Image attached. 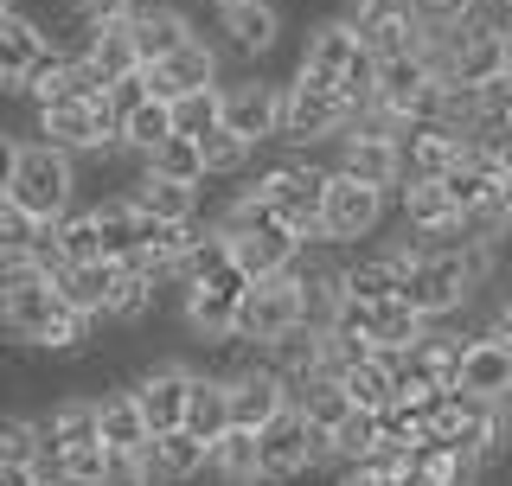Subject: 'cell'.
Wrapping results in <instances>:
<instances>
[{"label": "cell", "mask_w": 512, "mask_h": 486, "mask_svg": "<svg viewBox=\"0 0 512 486\" xmlns=\"http://www.w3.org/2000/svg\"><path fill=\"white\" fill-rule=\"evenodd\" d=\"M0 199H20L32 218L58 224L77 205V154L39 141L32 128H13L7 135V186H0Z\"/></svg>", "instance_id": "1"}, {"label": "cell", "mask_w": 512, "mask_h": 486, "mask_svg": "<svg viewBox=\"0 0 512 486\" xmlns=\"http://www.w3.org/2000/svg\"><path fill=\"white\" fill-rule=\"evenodd\" d=\"M480 288H487V275H480L468 243H461V250H423L410 263V275H404V301L416 307V314H429V320L468 314V307L480 301Z\"/></svg>", "instance_id": "2"}, {"label": "cell", "mask_w": 512, "mask_h": 486, "mask_svg": "<svg viewBox=\"0 0 512 486\" xmlns=\"http://www.w3.org/2000/svg\"><path fill=\"white\" fill-rule=\"evenodd\" d=\"M352 122H359V109L340 96V84H327V77H308L295 71L288 77V109H282V141L295 154H314L320 141H346Z\"/></svg>", "instance_id": "3"}, {"label": "cell", "mask_w": 512, "mask_h": 486, "mask_svg": "<svg viewBox=\"0 0 512 486\" xmlns=\"http://www.w3.org/2000/svg\"><path fill=\"white\" fill-rule=\"evenodd\" d=\"M327 180H333V167H320L314 154H288L276 160V167H263L256 173V186L269 192V205L295 224L308 243H320V218H327Z\"/></svg>", "instance_id": "4"}, {"label": "cell", "mask_w": 512, "mask_h": 486, "mask_svg": "<svg viewBox=\"0 0 512 486\" xmlns=\"http://www.w3.org/2000/svg\"><path fill=\"white\" fill-rule=\"evenodd\" d=\"M397 212V199L384 186H365L359 173L333 167L327 180V218H320V243H340V250H365V237H378V224Z\"/></svg>", "instance_id": "5"}, {"label": "cell", "mask_w": 512, "mask_h": 486, "mask_svg": "<svg viewBox=\"0 0 512 486\" xmlns=\"http://www.w3.org/2000/svg\"><path fill=\"white\" fill-rule=\"evenodd\" d=\"M256 435H263V480H276V486L314 474V467H327V435L308 423V410H301V403H288L276 423L256 429Z\"/></svg>", "instance_id": "6"}, {"label": "cell", "mask_w": 512, "mask_h": 486, "mask_svg": "<svg viewBox=\"0 0 512 486\" xmlns=\"http://www.w3.org/2000/svg\"><path fill=\"white\" fill-rule=\"evenodd\" d=\"M282 109H288V84L263 77L256 64H250V77L224 84V122H231L237 135H250L256 148H263V141H282Z\"/></svg>", "instance_id": "7"}, {"label": "cell", "mask_w": 512, "mask_h": 486, "mask_svg": "<svg viewBox=\"0 0 512 486\" xmlns=\"http://www.w3.org/2000/svg\"><path fill=\"white\" fill-rule=\"evenodd\" d=\"M288 327H301V269L256 282L244 295V307H237V339H250V346H269Z\"/></svg>", "instance_id": "8"}, {"label": "cell", "mask_w": 512, "mask_h": 486, "mask_svg": "<svg viewBox=\"0 0 512 486\" xmlns=\"http://www.w3.org/2000/svg\"><path fill=\"white\" fill-rule=\"evenodd\" d=\"M282 32H288L282 0H237V7H218V45L244 64H263L282 45Z\"/></svg>", "instance_id": "9"}, {"label": "cell", "mask_w": 512, "mask_h": 486, "mask_svg": "<svg viewBox=\"0 0 512 486\" xmlns=\"http://www.w3.org/2000/svg\"><path fill=\"white\" fill-rule=\"evenodd\" d=\"M192 371H199V365H186V359H148V365H135V378H128V384H135V397H141V410H148L154 435L186 423Z\"/></svg>", "instance_id": "10"}, {"label": "cell", "mask_w": 512, "mask_h": 486, "mask_svg": "<svg viewBox=\"0 0 512 486\" xmlns=\"http://www.w3.org/2000/svg\"><path fill=\"white\" fill-rule=\"evenodd\" d=\"M333 167H346V173H359L365 186H384L397 199V186L410 180V167H404V135H391V128H352V135L340 141V160Z\"/></svg>", "instance_id": "11"}, {"label": "cell", "mask_w": 512, "mask_h": 486, "mask_svg": "<svg viewBox=\"0 0 512 486\" xmlns=\"http://www.w3.org/2000/svg\"><path fill=\"white\" fill-rule=\"evenodd\" d=\"M365 52V39H359V26L346 20V13H320V20L308 26V39H301V58H295V71H308V77H327V84H340V77L359 64Z\"/></svg>", "instance_id": "12"}, {"label": "cell", "mask_w": 512, "mask_h": 486, "mask_svg": "<svg viewBox=\"0 0 512 486\" xmlns=\"http://www.w3.org/2000/svg\"><path fill=\"white\" fill-rule=\"evenodd\" d=\"M231 250H237V263H244L256 282H269V275L301 269V256H308V237H301L288 218H269V224H256V231L231 237Z\"/></svg>", "instance_id": "13"}, {"label": "cell", "mask_w": 512, "mask_h": 486, "mask_svg": "<svg viewBox=\"0 0 512 486\" xmlns=\"http://www.w3.org/2000/svg\"><path fill=\"white\" fill-rule=\"evenodd\" d=\"M52 26L39 20V13H26V7H7L0 13V90H20V77L32 71V64H39L45 52H52Z\"/></svg>", "instance_id": "14"}, {"label": "cell", "mask_w": 512, "mask_h": 486, "mask_svg": "<svg viewBox=\"0 0 512 486\" xmlns=\"http://www.w3.org/2000/svg\"><path fill=\"white\" fill-rule=\"evenodd\" d=\"M224 45H212L205 39V32H192V39L180 45V52H173L167 64H154V90L160 96H173V103H180L186 90H205V84H224Z\"/></svg>", "instance_id": "15"}, {"label": "cell", "mask_w": 512, "mask_h": 486, "mask_svg": "<svg viewBox=\"0 0 512 486\" xmlns=\"http://www.w3.org/2000/svg\"><path fill=\"white\" fill-rule=\"evenodd\" d=\"M128 26H135V45H141V64H167L180 45L192 39V13L180 0H141L135 13H128Z\"/></svg>", "instance_id": "16"}, {"label": "cell", "mask_w": 512, "mask_h": 486, "mask_svg": "<svg viewBox=\"0 0 512 486\" xmlns=\"http://www.w3.org/2000/svg\"><path fill=\"white\" fill-rule=\"evenodd\" d=\"M461 154H468V135H461V128L404 122V167H410V180H448Z\"/></svg>", "instance_id": "17"}, {"label": "cell", "mask_w": 512, "mask_h": 486, "mask_svg": "<svg viewBox=\"0 0 512 486\" xmlns=\"http://www.w3.org/2000/svg\"><path fill=\"white\" fill-rule=\"evenodd\" d=\"M263 359L282 371L288 384H308V378H320V371H333V333L327 327H308V320H301V327H288L282 339H269L263 346Z\"/></svg>", "instance_id": "18"}, {"label": "cell", "mask_w": 512, "mask_h": 486, "mask_svg": "<svg viewBox=\"0 0 512 486\" xmlns=\"http://www.w3.org/2000/svg\"><path fill=\"white\" fill-rule=\"evenodd\" d=\"M148 461H154V474L160 486H192V480H205L212 474V442H205L199 429H160L154 442H148Z\"/></svg>", "instance_id": "19"}, {"label": "cell", "mask_w": 512, "mask_h": 486, "mask_svg": "<svg viewBox=\"0 0 512 486\" xmlns=\"http://www.w3.org/2000/svg\"><path fill=\"white\" fill-rule=\"evenodd\" d=\"M90 442H103V403L84 397V391L58 397L45 410V455H71V448H90Z\"/></svg>", "instance_id": "20"}, {"label": "cell", "mask_w": 512, "mask_h": 486, "mask_svg": "<svg viewBox=\"0 0 512 486\" xmlns=\"http://www.w3.org/2000/svg\"><path fill=\"white\" fill-rule=\"evenodd\" d=\"M455 384H468V391H480V397H506L512 403V339L480 327L474 346H468V359H461V378Z\"/></svg>", "instance_id": "21"}, {"label": "cell", "mask_w": 512, "mask_h": 486, "mask_svg": "<svg viewBox=\"0 0 512 486\" xmlns=\"http://www.w3.org/2000/svg\"><path fill=\"white\" fill-rule=\"evenodd\" d=\"M154 314H160V275L148 263H122V282H116V295H109V320H103V327L135 333V327H148Z\"/></svg>", "instance_id": "22"}, {"label": "cell", "mask_w": 512, "mask_h": 486, "mask_svg": "<svg viewBox=\"0 0 512 486\" xmlns=\"http://www.w3.org/2000/svg\"><path fill=\"white\" fill-rule=\"evenodd\" d=\"M96 224H103V250L116 256V263H135V256H141L148 212H141L135 186H128V192H109V199H96Z\"/></svg>", "instance_id": "23"}, {"label": "cell", "mask_w": 512, "mask_h": 486, "mask_svg": "<svg viewBox=\"0 0 512 486\" xmlns=\"http://www.w3.org/2000/svg\"><path fill=\"white\" fill-rule=\"evenodd\" d=\"M103 442L109 448H122V455H135V448H148L154 442V423H148V410H141V397H135V384H109L103 397Z\"/></svg>", "instance_id": "24"}, {"label": "cell", "mask_w": 512, "mask_h": 486, "mask_svg": "<svg viewBox=\"0 0 512 486\" xmlns=\"http://www.w3.org/2000/svg\"><path fill=\"white\" fill-rule=\"evenodd\" d=\"M116 282H122V263H116V256H96V263H71L58 275V295L71 307H84V314H96V320H109V295H116Z\"/></svg>", "instance_id": "25"}, {"label": "cell", "mask_w": 512, "mask_h": 486, "mask_svg": "<svg viewBox=\"0 0 512 486\" xmlns=\"http://www.w3.org/2000/svg\"><path fill=\"white\" fill-rule=\"evenodd\" d=\"M135 199H141V212H148V218L180 224V218H199L205 186H186V180H167V173L141 167V173H135Z\"/></svg>", "instance_id": "26"}, {"label": "cell", "mask_w": 512, "mask_h": 486, "mask_svg": "<svg viewBox=\"0 0 512 486\" xmlns=\"http://www.w3.org/2000/svg\"><path fill=\"white\" fill-rule=\"evenodd\" d=\"M231 378L224 371H192V403H186V429H199L205 442H218L231 429Z\"/></svg>", "instance_id": "27"}, {"label": "cell", "mask_w": 512, "mask_h": 486, "mask_svg": "<svg viewBox=\"0 0 512 486\" xmlns=\"http://www.w3.org/2000/svg\"><path fill=\"white\" fill-rule=\"evenodd\" d=\"M212 474L224 486H250V480H263V435L244 429V423H231L212 442Z\"/></svg>", "instance_id": "28"}, {"label": "cell", "mask_w": 512, "mask_h": 486, "mask_svg": "<svg viewBox=\"0 0 512 486\" xmlns=\"http://www.w3.org/2000/svg\"><path fill=\"white\" fill-rule=\"evenodd\" d=\"M167 135H180V116H173V96H148V103H141L135 116L122 122V154L148 167V154H154Z\"/></svg>", "instance_id": "29"}, {"label": "cell", "mask_w": 512, "mask_h": 486, "mask_svg": "<svg viewBox=\"0 0 512 486\" xmlns=\"http://www.w3.org/2000/svg\"><path fill=\"white\" fill-rule=\"evenodd\" d=\"M346 378V391H352V403L359 410H391L397 397H404V384H397V371H391V359H365V365H352V371H340Z\"/></svg>", "instance_id": "30"}, {"label": "cell", "mask_w": 512, "mask_h": 486, "mask_svg": "<svg viewBox=\"0 0 512 486\" xmlns=\"http://www.w3.org/2000/svg\"><path fill=\"white\" fill-rule=\"evenodd\" d=\"M148 167L167 173V180H186V186H205V180H212V167H205V141H199V135H167V141L148 154Z\"/></svg>", "instance_id": "31"}, {"label": "cell", "mask_w": 512, "mask_h": 486, "mask_svg": "<svg viewBox=\"0 0 512 486\" xmlns=\"http://www.w3.org/2000/svg\"><path fill=\"white\" fill-rule=\"evenodd\" d=\"M372 448H384V435H378V410H352L340 429L327 435V467H352V461H365Z\"/></svg>", "instance_id": "32"}, {"label": "cell", "mask_w": 512, "mask_h": 486, "mask_svg": "<svg viewBox=\"0 0 512 486\" xmlns=\"http://www.w3.org/2000/svg\"><path fill=\"white\" fill-rule=\"evenodd\" d=\"M199 141H205V167H212V180H244V173H250L256 141H250V135H237L231 122H218L212 135H199Z\"/></svg>", "instance_id": "33"}, {"label": "cell", "mask_w": 512, "mask_h": 486, "mask_svg": "<svg viewBox=\"0 0 512 486\" xmlns=\"http://www.w3.org/2000/svg\"><path fill=\"white\" fill-rule=\"evenodd\" d=\"M52 231H58L64 250H71V263H96V256H109L103 250V224H96V205H71Z\"/></svg>", "instance_id": "34"}, {"label": "cell", "mask_w": 512, "mask_h": 486, "mask_svg": "<svg viewBox=\"0 0 512 486\" xmlns=\"http://www.w3.org/2000/svg\"><path fill=\"white\" fill-rule=\"evenodd\" d=\"M0 461H45V416L13 410L0 429Z\"/></svg>", "instance_id": "35"}, {"label": "cell", "mask_w": 512, "mask_h": 486, "mask_svg": "<svg viewBox=\"0 0 512 486\" xmlns=\"http://www.w3.org/2000/svg\"><path fill=\"white\" fill-rule=\"evenodd\" d=\"M173 116H180V135H212V128L224 122V84L186 90L180 103H173Z\"/></svg>", "instance_id": "36"}, {"label": "cell", "mask_w": 512, "mask_h": 486, "mask_svg": "<svg viewBox=\"0 0 512 486\" xmlns=\"http://www.w3.org/2000/svg\"><path fill=\"white\" fill-rule=\"evenodd\" d=\"M148 96H160V90H154V64H141V71H128V77H116V84H109L103 103L116 109V122H128L141 103H148Z\"/></svg>", "instance_id": "37"}, {"label": "cell", "mask_w": 512, "mask_h": 486, "mask_svg": "<svg viewBox=\"0 0 512 486\" xmlns=\"http://www.w3.org/2000/svg\"><path fill=\"white\" fill-rule=\"evenodd\" d=\"M39 231H45V218H32L20 199H0V250H32Z\"/></svg>", "instance_id": "38"}, {"label": "cell", "mask_w": 512, "mask_h": 486, "mask_svg": "<svg viewBox=\"0 0 512 486\" xmlns=\"http://www.w3.org/2000/svg\"><path fill=\"white\" fill-rule=\"evenodd\" d=\"M103 486H160L148 448H135V455H122V448H109V467H103Z\"/></svg>", "instance_id": "39"}, {"label": "cell", "mask_w": 512, "mask_h": 486, "mask_svg": "<svg viewBox=\"0 0 512 486\" xmlns=\"http://www.w3.org/2000/svg\"><path fill=\"white\" fill-rule=\"evenodd\" d=\"M493 0H416V13H423L429 32H448V26H468L474 13H487Z\"/></svg>", "instance_id": "40"}, {"label": "cell", "mask_w": 512, "mask_h": 486, "mask_svg": "<svg viewBox=\"0 0 512 486\" xmlns=\"http://www.w3.org/2000/svg\"><path fill=\"white\" fill-rule=\"evenodd\" d=\"M141 0H71V13H84L90 26H116V20H128Z\"/></svg>", "instance_id": "41"}, {"label": "cell", "mask_w": 512, "mask_h": 486, "mask_svg": "<svg viewBox=\"0 0 512 486\" xmlns=\"http://www.w3.org/2000/svg\"><path fill=\"white\" fill-rule=\"evenodd\" d=\"M0 486H45L39 461H0Z\"/></svg>", "instance_id": "42"}, {"label": "cell", "mask_w": 512, "mask_h": 486, "mask_svg": "<svg viewBox=\"0 0 512 486\" xmlns=\"http://www.w3.org/2000/svg\"><path fill=\"white\" fill-rule=\"evenodd\" d=\"M205 7H212V13H218V7H237V0H205Z\"/></svg>", "instance_id": "43"}, {"label": "cell", "mask_w": 512, "mask_h": 486, "mask_svg": "<svg viewBox=\"0 0 512 486\" xmlns=\"http://www.w3.org/2000/svg\"><path fill=\"white\" fill-rule=\"evenodd\" d=\"M500 154H506V167H512V135H506V148H500Z\"/></svg>", "instance_id": "44"}, {"label": "cell", "mask_w": 512, "mask_h": 486, "mask_svg": "<svg viewBox=\"0 0 512 486\" xmlns=\"http://www.w3.org/2000/svg\"><path fill=\"white\" fill-rule=\"evenodd\" d=\"M250 486H276V480H250Z\"/></svg>", "instance_id": "45"}]
</instances>
